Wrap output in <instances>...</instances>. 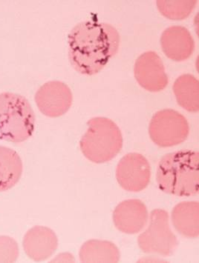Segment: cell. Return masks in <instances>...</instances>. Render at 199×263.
<instances>
[{"mask_svg": "<svg viewBox=\"0 0 199 263\" xmlns=\"http://www.w3.org/2000/svg\"><path fill=\"white\" fill-rule=\"evenodd\" d=\"M79 257L82 262H118L120 253L110 241L90 239L80 248Z\"/></svg>", "mask_w": 199, "mask_h": 263, "instance_id": "cell-15", "label": "cell"}, {"mask_svg": "<svg viewBox=\"0 0 199 263\" xmlns=\"http://www.w3.org/2000/svg\"><path fill=\"white\" fill-rule=\"evenodd\" d=\"M75 259L73 254L68 253H63L57 256L55 259H53L51 262H75Z\"/></svg>", "mask_w": 199, "mask_h": 263, "instance_id": "cell-19", "label": "cell"}, {"mask_svg": "<svg viewBox=\"0 0 199 263\" xmlns=\"http://www.w3.org/2000/svg\"><path fill=\"white\" fill-rule=\"evenodd\" d=\"M34 112L26 97L17 93H0V140L20 143L33 135Z\"/></svg>", "mask_w": 199, "mask_h": 263, "instance_id": "cell-4", "label": "cell"}, {"mask_svg": "<svg viewBox=\"0 0 199 263\" xmlns=\"http://www.w3.org/2000/svg\"><path fill=\"white\" fill-rule=\"evenodd\" d=\"M120 37L112 25L97 21L78 23L68 36V58L75 71L97 74L119 50Z\"/></svg>", "mask_w": 199, "mask_h": 263, "instance_id": "cell-1", "label": "cell"}, {"mask_svg": "<svg viewBox=\"0 0 199 263\" xmlns=\"http://www.w3.org/2000/svg\"><path fill=\"white\" fill-rule=\"evenodd\" d=\"M173 93L177 103L184 109L192 113L199 110V82L191 74H183L173 84Z\"/></svg>", "mask_w": 199, "mask_h": 263, "instance_id": "cell-16", "label": "cell"}, {"mask_svg": "<svg viewBox=\"0 0 199 263\" xmlns=\"http://www.w3.org/2000/svg\"><path fill=\"white\" fill-rule=\"evenodd\" d=\"M19 255L17 242L12 237L0 236V262H15Z\"/></svg>", "mask_w": 199, "mask_h": 263, "instance_id": "cell-18", "label": "cell"}, {"mask_svg": "<svg viewBox=\"0 0 199 263\" xmlns=\"http://www.w3.org/2000/svg\"><path fill=\"white\" fill-rule=\"evenodd\" d=\"M134 75L140 86L150 92L161 91L168 85L165 65L158 53L154 51L145 52L137 59Z\"/></svg>", "mask_w": 199, "mask_h": 263, "instance_id": "cell-9", "label": "cell"}, {"mask_svg": "<svg viewBox=\"0 0 199 263\" xmlns=\"http://www.w3.org/2000/svg\"><path fill=\"white\" fill-rule=\"evenodd\" d=\"M162 51L167 58L175 62L188 60L195 50V41L185 27L173 26L164 31L160 36Z\"/></svg>", "mask_w": 199, "mask_h": 263, "instance_id": "cell-12", "label": "cell"}, {"mask_svg": "<svg viewBox=\"0 0 199 263\" xmlns=\"http://www.w3.org/2000/svg\"><path fill=\"white\" fill-rule=\"evenodd\" d=\"M73 101V92L69 87L60 81L45 83L35 95L38 109L43 115L51 118L66 115Z\"/></svg>", "mask_w": 199, "mask_h": 263, "instance_id": "cell-8", "label": "cell"}, {"mask_svg": "<svg viewBox=\"0 0 199 263\" xmlns=\"http://www.w3.org/2000/svg\"><path fill=\"white\" fill-rule=\"evenodd\" d=\"M171 217L174 228L180 235L190 239L198 237V202H180L173 208Z\"/></svg>", "mask_w": 199, "mask_h": 263, "instance_id": "cell-13", "label": "cell"}, {"mask_svg": "<svg viewBox=\"0 0 199 263\" xmlns=\"http://www.w3.org/2000/svg\"><path fill=\"white\" fill-rule=\"evenodd\" d=\"M23 171L19 154L13 149L0 145V192L14 187L21 178Z\"/></svg>", "mask_w": 199, "mask_h": 263, "instance_id": "cell-14", "label": "cell"}, {"mask_svg": "<svg viewBox=\"0 0 199 263\" xmlns=\"http://www.w3.org/2000/svg\"><path fill=\"white\" fill-rule=\"evenodd\" d=\"M190 134L188 121L176 110L164 109L154 115L149 135L154 143L161 148H169L183 143Z\"/></svg>", "mask_w": 199, "mask_h": 263, "instance_id": "cell-6", "label": "cell"}, {"mask_svg": "<svg viewBox=\"0 0 199 263\" xmlns=\"http://www.w3.org/2000/svg\"><path fill=\"white\" fill-rule=\"evenodd\" d=\"M150 178V162L142 154H127L117 166V181L120 186L127 192H141L148 186Z\"/></svg>", "mask_w": 199, "mask_h": 263, "instance_id": "cell-7", "label": "cell"}, {"mask_svg": "<svg viewBox=\"0 0 199 263\" xmlns=\"http://www.w3.org/2000/svg\"><path fill=\"white\" fill-rule=\"evenodd\" d=\"M88 129L80 142L84 157L94 163L110 162L123 148L119 127L106 117H95L87 122Z\"/></svg>", "mask_w": 199, "mask_h": 263, "instance_id": "cell-3", "label": "cell"}, {"mask_svg": "<svg viewBox=\"0 0 199 263\" xmlns=\"http://www.w3.org/2000/svg\"><path fill=\"white\" fill-rule=\"evenodd\" d=\"M168 212L155 209L150 215V225L138 238L140 250L146 254L170 257L176 251L178 241L170 229Z\"/></svg>", "mask_w": 199, "mask_h": 263, "instance_id": "cell-5", "label": "cell"}, {"mask_svg": "<svg viewBox=\"0 0 199 263\" xmlns=\"http://www.w3.org/2000/svg\"><path fill=\"white\" fill-rule=\"evenodd\" d=\"M197 2L193 1H156V6L160 14L171 20H183L193 12Z\"/></svg>", "mask_w": 199, "mask_h": 263, "instance_id": "cell-17", "label": "cell"}, {"mask_svg": "<svg viewBox=\"0 0 199 263\" xmlns=\"http://www.w3.org/2000/svg\"><path fill=\"white\" fill-rule=\"evenodd\" d=\"M113 219L118 230L126 234H135L147 226L149 213L140 199H127L115 208Z\"/></svg>", "mask_w": 199, "mask_h": 263, "instance_id": "cell-10", "label": "cell"}, {"mask_svg": "<svg viewBox=\"0 0 199 263\" xmlns=\"http://www.w3.org/2000/svg\"><path fill=\"white\" fill-rule=\"evenodd\" d=\"M199 154L182 150L160 159L156 180L162 192L178 197L196 195L199 190Z\"/></svg>", "mask_w": 199, "mask_h": 263, "instance_id": "cell-2", "label": "cell"}, {"mask_svg": "<svg viewBox=\"0 0 199 263\" xmlns=\"http://www.w3.org/2000/svg\"><path fill=\"white\" fill-rule=\"evenodd\" d=\"M23 246L30 259L42 262L55 254L58 247V239L55 231L49 228L37 226L27 231Z\"/></svg>", "mask_w": 199, "mask_h": 263, "instance_id": "cell-11", "label": "cell"}]
</instances>
